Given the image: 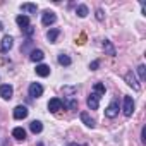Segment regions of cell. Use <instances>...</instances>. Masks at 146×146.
<instances>
[{
	"label": "cell",
	"mask_w": 146,
	"mask_h": 146,
	"mask_svg": "<svg viewBox=\"0 0 146 146\" xmlns=\"http://www.w3.org/2000/svg\"><path fill=\"white\" fill-rule=\"evenodd\" d=\"M64 108V102L60 100V98H52L50 102H48V110L52 112V113H57L58 110H62Z\"/></svg>",
	"instance_id": "cell-5"
},
{
	"label": "cell",
	"mask_w": 146,
	"mask_h": 146,
	"mask_svg": "<svg viewBox=\"0 0 146 146\" xmlns=\"http://www.w3.org/2000/svg\"><path fill=\"white\" fill-rule=\"evenodd\" d=\"M103 50H105V53L110 55V57H115V55H117V50H115V46L112 45L110 40H105V41H103Z\"/></svg>",
	"instance_id": "cell-11"
},
{
	"label": "cell",
	"mask_w": 146,
	"mask_h": 146,
	"mask_svg": "<svg viewBox=\"0 0 146 146\" xmlns=\"http://www.w3.org/2000/svg\"><path fill=\"white\" fill-rule=\"evenodd\" d=\"M16 23H17V26H19L21 29H26V28L29 26V17L21 14V16H17V17H16Z\"/></svg>",
	"instance_id": "cell-13"
},
{
	"label": "cell",
	"mask_w": 146,
	"mask_h": 146,
	"mask_svg": "<svg viewBox=\"0 0 146 146\" xmlns=\"http://www.w3.org/2000/svg\"><path fill=\"white\" fill-rule=\"evenodd\" d=\"M29 129H31V132H35V134H40V132L43 131V124H41L40 120H33V122L29 124Z\"/></svg>",
	"instance_id": "cell-19"
},
{
	"label": "cell",
	"mask_w": 146,
	"mask_h": 146,
	"mask_svg": "<svg viewBox=\"0 0 146 146\" xmlns=\"http://www.w3.org/2000/svg\"><path fill=\"white\" fill-rule=\"evenodd\" d=\"M124 79H125V83H127V84H129L134 91H139V90H141V86H139V83H137V79H136V76H134V72H132V70L125 72Z\"/></svg>",
	"instance_id": "cell-2"
},
{
	"label": "cell",
	"mask_w": 146,
	"mask_h": 146,
	"mask_svg": "<svg viewBox=\"0 0 146 146\" xmlns=\"http://www.w3.org/2000/svg\"><path fill=\"white\" fill-rule=\"evenodd\" d=\"M24 33H26V35H28V36H31V35H33V33H35V28H33V26H31V24H29V26H28V28H26V29H24Z\"/></svg>",
	"instance_id": "cell-26"
},
{
	"label": "cell",
	"mask_w": 146,
	"mask_h": 146,
	"mask_svg": "<svg viewBox=\"0 0 146 146\" xmlns=\"http://www.w3.org/2000/svg\"><path fill=\"white\" fill-rule=\"evenodd\" d=\"M122 112H124L125 117H131V115L134 113V100H132V96H124Z\"/></svg>",
	"instance_id": "cell-1"
},
{
	"label": "cell",
	"mask_w": 146,
	"mask_h": 146,
	"mask_svg": "<svg viewBox=\"0 0 146 146\" xmlns=\"http://www.w3.org/2000/svg\"><path fill=\"white\" fill-rule=\"evenodd\" d=\"M100 98H102V96H98L96 93H91V95L88 96V100H86L88 107H90L91 110H96V108L100 107Z\"/></svg>",
	"instance_id": "cell-9"
},
{
	"label": "cell",
	"mask_w": 146,
	"mask_h": 146,
	"mask_svg": "<svg viewBox=\"0 0 146 146\" xmlns=\"http://www.w3.org/2000/svg\"><path fill=\"white\" fill-rule=\"evenodd\" d=\"M105 115H107L108 119H115V117L119 115V102H117V100H113V102L105 108Z\"/></svg>",
	"instance_id": "cell-3"
},
{
	"label": "cell",
	"mask_w": 146,
	"mask_h": 146,
	"mask_svg": "<svg viewBox=\"0 0 146 146\" xmlns=\"http://www.w3.org/2000/svg\"><path fill=\"white\" fill-rule=\"evenodd\" d=\"M28 91H29V96H31V98H40V96L43 95V86H41L40 83H31Z\"/></svg>",
	"instance_id": "cell-4"
},
{
	"label": "cell",
	"mask_w": 146,
	"mask_h": 146,
	"mask_svg": "<svg viewBox=\"0 0 146 146\" xmlns=\"http://www.w3.org/2000/svg\"><path fill=\"white\" fill-rule=\"evenodd\" d=\"M88 12H90V11H88V7H86V5H78V9H76V14H78L79 17H86V16H88Z\"/></svg>",
	"instance_id": "cell-23"
},
{
	"label": "cell",
	"mask_w": 146,
	"mask_h": 146,
	"mask_svg": "<svg viewBox=\"0 0 146 146\" xmlns=\"http://www.w3.org/2000/svg\"><path fill=\"white\" fill-rule=\"evenodd\" d=\"M12 136H14L17 141H24V139H26V131H24L23 127H14Z\"/></svg>",
	"instance_id": "cell-16"
},
{
	"label": "cell",
	"mask_w": 146,
	"mask_h": 146,
	"mask_svg": "<svg viewBox=\"0 0 146 146\" xmlns=\"http://www.w3.org/2000/svg\"><path fill=\"white\" fill-rule=\"evenodd\" d=\"M29 58H31L33 62H41V60L45 58V53H43L41 50H36V48H35V50L29 53Z\"/></svg>",
	"instance_id": "cell-15"
},
{
	"label": "cell",
	"mask_w": 146,
	"mask_h": 146,
	"mask_svg": "<svg viewBox=\"0 0 146 146\" xmlns=\"http://www.w3.org/2000/svg\"><path fill=\"white\" fill-rule=\"evenodd\" d=\"M26 117H28V108L24 105H17L14 108V119L21 120V119H26Z\"/></svg>",
	"instance_id": "cell-10"
},
{
	"label": "cell",
	"mask_w": 146,
	"mask_h": 146,
	"mask_svg": "<svg viewBox=\"0 0 146 146\" xmlns=\"http://www.w3.org/2000/svg\"><path fill=\"white\" fill-rule=\"evenodd\" d=\"M137 74H139V79H141V81L146 79V67H144V65H139V67H137Z\"/></svg>",
	"instance_id": "cell-24"
},
{
	"label": "cell",
	"mask_w": 146,
	"mask_h": 146,
	"mask_svg": "<svg viewBox=\"0 0 146 146\" xmlns=\"http://www.w3.org/2000/svg\"><path fill=\"white\" fill-rule=\"evenodd\" d=\"M141 143H143V144L146 143V127L141 129Z\"/></svg>",
	"instance_id": "cell-27"
},
{
	"label": "cell",
	"mask_w": 146,
	"mask_h": 146,
	"mask_svg": "<svg viewBox=\"0 0 146 146\" xmlns=\"http://www.w3.org/2000/svg\"><path fill=\"white\" fill-rule=\"evenodd\" d=\"M96 19H98V21H103V11H102V9L96 11Z\"/></svg>",
	"instance_id": "cell-28"
},
{
	"label": "cell",
	"mask_w": 146,
	"mask_h": 146,
	"mask_svg": "<svg viewBox=\"0 0 146 146\" xmlns=\"http://www.w3.org/2000/svg\"><path fill=\"white\" fill-rule=\"evenodd\" d=\"M55 21H57L55 12H52V11H45V12H43V17H41L43 26H50V24H53Z\"/></svg>",
	"instance_id": "cell-6"
},
{
	"label": "cell",
	"mask_w": 146,
	"mask_h": 146,
	"mask_svg": "<svg viewBox=\"0 0 146 146\" xmlns=\"http://www.w3.org/2000/svg\"><path fill=\"white\" fill-rule=\"evenodd\" d=\"M98 67H100V60H93V62L90 64V69H91V70H96Z\"/></svg>",
	"instance_id": "cell-25"
},
{
	"label": "cell",
	"mask_w": 146,
	"mask_h": 146,
	"mask_svg": "<svg viewBox=\"0 0 146 146\" xmlns=\"http://www.w3.org/2000/svg\"><path fill=\"white\" fill-rule=\"evenodd\" d=\"M14 95V88L11 84H2L0 86V96H2L4 100H11Z\"/></svg>",
	"instance_id": "cell-7"
},
{
	"label": "cell",
	"mask_w": 146,
	"mask_h": 146,
	"mask_svg": "<svg viewBox=\"0 0 146 146\" xmlns=\"http://www.w3.org/2000/svg\"><path fill=\"white\" fill-rule=\"evenodd\" d=\"M69 146H84V144H76V143H69Z\"/></svg>",
	"instance_id": "cell-29"
},
{
	"label": "cell",
	"mask_w": 146,
	"mask_h": 146,
	"mask_svg": "<svg viewBox=\"0 0 146 146\" xmlns=\"http://www.w3.org/2000/svg\"><path fill=\"white\" fill-rule=\"evenodd\" d=\"M58 35H60V29L53 28V29H50V31L46 33V40H48L50 43H55V41H57V38H58Z\"/></svg>",
	"instance_id": "cell-18"
},
{
	"label": "cell",
	"mask_w": 146,
	"mask_h": 146,
	"mask_svg": "<svg viewBox=\"0 0 146 146\" xmlns=\"http://www.w3.org/2000/svg\"><path fill=\"white\" fill-rule=\"evenodd\" d=\"M79 117H81V120H83V122H84V124H86L88 127H91V129H93V127L96 125L95 119H91V117H90V115H88L86 112H81V113H79Z\"/></svg>",
	"instance_id": "cell-14"
},
{
	"label": "cell",
	"mask_w": 146,
	"mask_h": 146,
	"mask_svg": "<svg viewBox=\"0 0 146 146\" xmlns=\"http://www.w3.org/2000/svg\"><path fill=\"white\" fill-rule=\"evenodd\" d=\"M62 91H64V95H67L69 98H74V93L78 91V88H76V86H65Z\"/></svg>",
	"instance_id": "cell-22"
},
{
	"label": "cell",
	"mask_w": 146,
	"mask_h": 146,
	"mask_svg": "<svg viewBox=\"0 0 146 146\" xmlns=\"http://www.w3.org/2000/svg\"><path fill=\"white\" fill-rule=\"evenodd\" d=\"M93 93H96L98 96L105 95V84H102V83H95V86H93Z\"/></svg>",
	"instance_id": "cell-21"
},
{
	"label": "cell",
	"mask_w": 146,
	"mask_h": 146,
	"mask_svg": "<svg viewBox=\"0 0 146 146\" xmlns=\"http://www.w3.org/2000/svg\"><path fill=\"white\" fill-rule=\"evenodd\" d=\"M57 60H58V64H60V65H70V64H72L70 57H69V55H65V53H60Z\"/></svg>",
	"instance_id": "cell-20"
},
{
	"label": "cell",
	"mask_w": 146,
	"mask_h": 146,
	"mask_svg": "<svg viewBox=\"0 0 146 146\" xmlns=\"http://www.w3.org/2000/svg\"><path fill=\"white\" fill-rule=\"evenodd\" d=\"M12 45H14L12 36H4V38H2V43H0V52H2V53H7V52L12 48Z\"/></svg>",
	"instance_id": "cell-8"
},
{
	"label": "cell",
	"mask_w": 146,
	"mask_h": 146,
	"mask_svg": "<svg viewBox=\"0 0 146 146\" xmlns=\"http://www.w3.org/2000/svg\"><path fill=\"white\" fill-rule=\"evenodd\" d=\"M21 11H23V12H28V14H36L38 5H36V4H23V5H21Z\"/></svg>",
	"instance_id": "cell-17"
},
{
	"label": "cell",
	"mask_w": 146,
	"mask_h": 146,
	"mask_svg": "<svg viewBox=\"0 0 146 146\" xmlns=\"http://www.w3.org/2000/svg\"><path fill=\"white\" fill-rule=\"evenodd\" d=\"M36 74H38L40 78H46V76H50V67L45 65V64L36 65Z\"/></svg>",
	"instance_id": "cell-12"
},
{
	"label": "cell",
	"mask_w": 146,
	"mask_h": 146,
	"mask_svg": "<svg viewBox=\"0 0 146 146\" xmlns=\"http://www.w3.org/2000/svg\"><path fill=\"white\" fill-rule=\"evenodd\" d=\"M2 29H4V24H2V23H0V31H2Z\"/></svg>",
	"instance_id": "cell-30"
}]
</instances>
